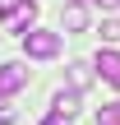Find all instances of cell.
<instances>
[{"mask_svg": "<svg viewBox=\"0 0 120 125\" xmlns=\"http://www.w3.org/2000/svg\"><path fill=\"white\" fill-rule=\"evenodd\" d=\"M18 42H23V51H28L32 60H55V56H60V32L28 28V32H18Z\"/></svg>", "mask_w": 120, "mask_h": 125, "instance_id": "1", "label": "cell"}, {"mask_svg": "<svg viewBox=\"0 0 120 125\" xmlns=\"http://www.w3.org/2000/svg\"><path fill=\"white\" fill-rule=\"evenodd\" d=\"M23 83H28V65H23V60H5V65H0V97L18 93Z\"/></svg>", "mask_w": 120, "mask_h": 125, "instance_id": "2", "label": "cell"}, {"mask_svg": "<svg viewBox=\"0 0 120 125\" xmlns=\"http://www.w3.org/2000/svg\"><path fill=\"white\" fill-rule=\"evenodd\" d=\"M88 19H92V14H88V5H83V0H69V5L60 9V23H65L69 32H88Z\"/></svg>", "mask_w": 120, "mask_h": 125, "instance_id": "3", "label": "cell"}, {"mask_svg": "<svg viewBox=\"0 0 120 125\" xmlns=\"http://www.w3.org/2000/svg\"><path fill=\"white\" fill-rule=\"evenodd\" d=\"M51 116L74 121V116H79V88H60V93L51 97Z\"/></svg>", "mask_w": 120, "mask_h": 125, "instance_id": "4", "label": "cell"}, {"mask_svg": "<svg viewBox=\"0 0 120 125\" xmlns=\"http://www.w3.org/2000/svg\"><path fill=\"white\" fill-rule=\"evenodd\" d=\"M92 70H97V74H102L106 83H116V88H120V51H97Z\"/></svg>", "mask_w": 120, "mask_h": 125, "instance_id": "5", "label": "cell"}, {"mask_svg": "<svg viewBox=\"0 0 120 125\" xmlns=\"http://www.w3.org/2000/svg\"><path fill=\"white\" fill-rule=\"evenodd\" d=\"M32 19H37V0H23V5H18V9L5 19V23H9L14 32H28V28H32Z\"/></svg>", "mask_w": 120, "mask_h": 125, "instance_id": "6", "label": "cell"}, {"mask_svg": "<svg viewBox=\"0 0 120 125\" xmlns=\"http://www.w3.org/2000/svg\"><path fill=\"white\" fill-rule=\"evenodd\" d=\"M88 83H92V65H88V60H74V65H69V88L83 93Z\"/></svg>", "mask_w": 120, "mask_h": 125, "instance_id": "7", "label": "cell"}, {"mask_svg": "<svg viewBox=\"0 0 120 125\" xmlns=\"http://www.w3.org/2000/svg\"><path fill=\"white\" fill-rule=\"evenodd\" d=\"M97 125H120V102H106L97 111Z\"/></svg>", "mask_w": 120, "mask_h": 125, "instance_id": "8", "label": "cell"}, {"mask_svg": "<svg viewBox=\"0 0 120 125\" xmlns=\"http://www.w3.org/2000/svg\"><path fill=\"white\" fill-rule=\"evenodd\" d=\"M102 37H111V42L120 37V23H116V19H106V23H102Z\"/></svg>", "mask_w": 120, "mask_h": 125, "instance_id": "9", "label": "cell"}, {"mask_svg": "<svg viewBox=\"0 0 120 125\" xmlns=\"http://www.w3.org/2000/svg\"><path fill=\"white\" fill-rule=\"evenodd\" d=\"M18 5H23V0H0V14H5V19H9V14H14V9H18Z\"/></svg>", "mask_w": 120, "mask_h": 125, "instance_id": "10", "label": "cell"}, {"mask_svg": "<svg viewBox=\"0 0 120 125\" xmlns=\"http://www.w3.org/2000/svg\"><path fill=\"white\" fill-rule=\"evenodd\" d=\"M97 9H120V0H92Z\"/></svg>", "mask_w": 120, "mask_h": 125, "instance_id": "11", "label": "cell"}, {"mask_svg": "<svg viewBox=\"0 0 120 125\" xmlns=\"http://www.w3.org/2000/svg\"><path fill=\"white\" fill-rule=\"evenodd\" d=\"M42 125H69V121H60V116H46V121H42Z\"/></svg>", "mask_w": 120, "mask_h": 125, "instance_id": "12", "label": "cell"}, {"mask_svg": "<svg viewBox=\"0 0 120 125\" xmlns=\"http://www.w3.org/2000/svg\"><path fill=\"white\" fill-rule=\"evenodd\" d=\"M0 102H5V97H0Z\"/></svg>", "mask_w": 120, "mask_h": 125, "instance_id": "13", "label": "cell"}]
</instances>
